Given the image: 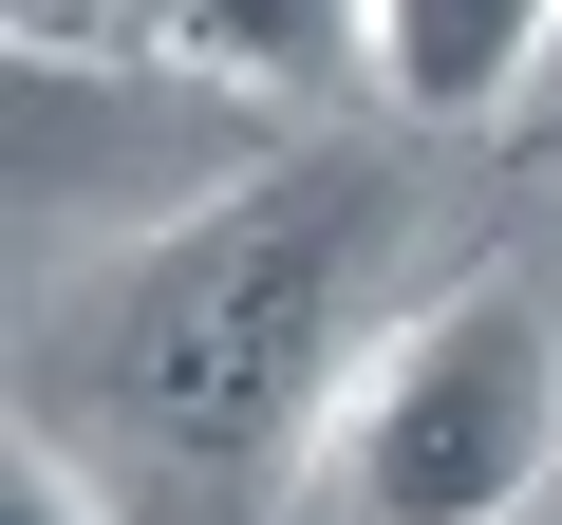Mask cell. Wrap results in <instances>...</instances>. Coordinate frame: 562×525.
<instances>
[{"instance_id":"obj_4","label":"cell","mask_w":562,"mask_h":525,"mask_svg":"<svg viewBox=\"0 0 562 525\" xmlns=\"http://www.w3.org/2000/svg\"><path fill=\"white\" fill-rule=\"evenodd\" d=\"M543 38H562V0H375V94L413 132H469L543 76Z\"/></svg>"},{"instance_id":"obj_3","label":"cell","mask_w":562,"mask_h":525,"mask_svg":"<svg viewBox=\"0 0 562 525\" xmlns=\"http://www.w3.org/2000/svg\"><path fill=\"white\" fill-rule=\"evenodd\" d=\"M132 38L244 113H319L375 76V0H132Z\"/></svg>"},{"instance_id":"obj_5","label":"cell","mask_w":562,"mask_h":525,"mask_svg":"<svg viewBox=\"0 0 562 525\" xmlns=\"http://www.w3.org/2000/svg\"><path fill=\"white\" fill-rule=\"evenodd\" d=\"M0 525H113V506H94V469L38 432V450H20V488H0Z\"/></svg>"},{"instance_id":"obj_2","label":"cell","mask_w":562,"mask_h":525,"mask_svg":"<svg viewBox=\"0 0 562 525\" xmlns=\"http://www.w3.org/2000/svg\"><path fill=\"white\" fill-rule=\"evenodd\" d=\"M543 450H562V320L525 282H450L357 357V394L319 432V506L338 525H506L543 488Z\"/></svg>"},{"instance_id":"obj_1","label":"cell","mask_w":562,"mask_h":525,"mask_svg":"<svg viewBox=\"0 0 562 525\" xmlns=\"http://www.w3.org/2000/svg\"><path fill=\"white\" fill-rule=\"evenodd\" d=\"M375 262H394L375 150H262L244 188L169 206L150 244H113L57 301L38 432L169 525H244L262 469H301L338 432L357 338H375Z\"/></svg>"}]
</instances>
